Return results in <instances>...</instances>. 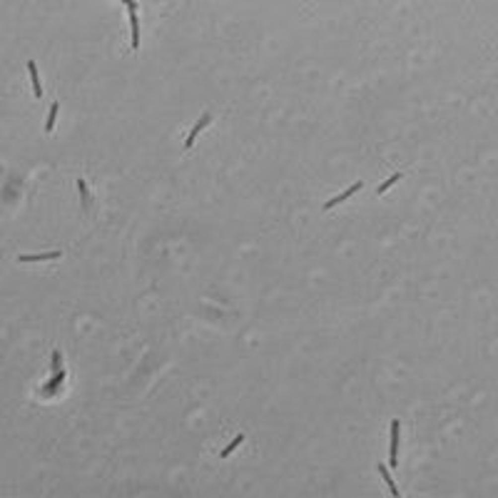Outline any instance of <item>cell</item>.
I'll list each match as a JSON object with an SVG mask.
<instances>
[{
    "label": "cell",
    "instance_id": "cell-1",
    "mask_svg": "<svg viewBox=\"0 0 498 498\" xmlns=\"http://www.w3.org/2000/svg\"><path fill=\"white\" fill-rule=\"evenodd\" d=\"M125 8H127V13H130V28H132V43H130V48L132 50H140V18H137V3L135 0H127L125 3Z\"/></svg>",
    "mask_w": 498,
    "mask_h": 498
},
{
    "label": "cell",
    "instance_id": "cell-2",
    "mask_svg": "<svg viewBox=\"0 0 498 498\" xmlns=\"http://www.w3.org/2000/svg\"><path fill=\"white\" fill-rule=\"evenodd\" d=\"M399 438H401V421L394 419L391 421V451H389V466L391 468L399 466Z\"/></svg>",
    "mask_w": 498,
    "mask_h": 498
},
{
    "label": "cell",
    "instance_id": "cell-3",
    "mask_svg": "<svg viewBox=\"0 0 498 498\" xmlns=\"http://www.w3.org/2000/svg\"><path fill=\"white\" fill-rule=\"evenodd\" d=\"M361 187H364V182H354L349 190H344V192H342V195H337L334 200H326V202H324V210H331V207H337V205L347 202V200H349V197H354V195H356Z\"/></svg>",
    "mask_w": 498,
    "mask_h": 498
},
{
    "label": "cell",
    "instance_id": "cell-4",
    "mask_svg": "<svg viewBox=\"0 0 498 498\" xmlns=\"http://www.w3.org/2000/svg\"><path fill=\"white\" fill-rule=\"evenodd\" d=\"M210 122H212V115H210V112H205V115H202V117H200V120H197V125H195V127H192V132H190V137H187V140H185V147H187V149H190V147H192V144H195V140H197V135H200V132H202V130H205V127H207V125H210Z\"/></svg>",
    "mask_w": 498,
    "mask_h": 498
},
{
    "label": "cell",
    "instance_id": "cell-5",
    "mask_svg": "<svg viewBox=\"0 0 498 498\" xmlns=\"http://www.w3.org/2000/svg\"><path fill=\"white\" fill-rule=\"evenodd\" d=\"M379 473H381V478H384V483L389 486V491H391V496L394 498H401V491H399V486L394 483V478H391V473H389V468L384 466V463H379Z\"/></svg>",
    "mask_w": 498,
    "mask_h": 498
},
{
    "label": "cell",
    "instance_id": "cell-6",
    "mask_svg": "<svg viewBox=\"0 0 498 498\" xmlns=\"http://www.w3.org/2000/svg\"><path fill=\"white\" fill-rule=\"evenodd\" d=\"M28 70H30V80H33V92H35V97H43V85H40L38 65H35L33 60H28Z\"/></svg>",
    "mask_w": 498,
    "mask_h": 498
},
{
    "label": "cell",
    "instance_id": "cell-7",
    "mask_svg": "<svg viewBox=\"0 0 498 498\" xmlns=\"http://www.w3.org/2000/svg\"><path fill=\"white\" fill-rule=\"evenodd\" d=\"M63 252H50V254H20L18 262H48V259H60Z\"/></svg>",
    "mask_w": 498,
    "mask_h": 498
},
{
    "label": "cell",
    "instance_id": "cell-8",
    "mask_svg": "<svg viewBox=\"0 0 498 498\" xmlns=\"http://www.w3.org/2000/svg\"><path fill=\"white\" fill-rule=\"evenodd\" d=\"M58 112H60V102H53V105H50V112H48L45 132H53V130H55V120H58Z\"/></svg>",
    "mask_w": 498,
    "mask_h": 498
},
{
    "label": "cell",
    "instance_id": "cell-9",
    "mask_svg": "<svg viewBox=\"0 0 498 498\" xmlns=\"http://www.w3.org/2000/svg\"><path fill=\"white\" fill-rule=\"evenodd\" d=\"M242 441H244V433H239V436H237V438H234V441H232L229 446H224L219 456H222V458H229V453H232V451H237V448L242 446Z\"/></svg>",
    "mask_w": 498,
    "mask_h": 498
},
{
    "label": "cell",
    "instance_id": "cell-10",
    "mask_svg": "<svg viewBox=\"0 0 498 498\" xmlns=\"http://www.w3.org/2000/svg\"><path fill=\"white\" fill-rule=\"evenodd\" d=\"M399 180H401V172H396V175H391V177H389V180H386V182H381V185H379V187H376V195H384V192H386V190H389V187H394V185H396V182H399Z\"/></svg>",
    "mask_w": 498,
    "mask_h": 498
},
{
    "label": "cell",
    "instance_id": "cell-11",
    "mask_svg": "<svg viewBox=\"0 0 498 498\" xmlns=\"http://www.w3.org/2000/svg\"><path fill=\"white\" fill-rule=\"evenodd\" d=\"M63 379H65V369H60V371H58V374L53 376V384H48V386H45L43 391H55V389H58V386L63 384Z\"/></svg>",
    "mask_w": 498,
    "mask_h": 498
},
{
    "label": "cell",
    "instance_id": "cell-12",
    "mask_svg": "<svg viewBox=\"0 0 498 498\" xmlns=\"http://www.w3.org/2000/svg\"><path fill=\"white\" fill-rule=\"evenodd\" d=\"M77 190H80V197H82V205L87 207V205H90V192H87V185H85V180H77Z\"/></svg>",
    "mask_w": 498,
    "mask_h": 498
},
{
    "label": "cell",
    "instance_id": "cell-13",
    "mask_svg": "<svg viewBox=\"0 0 498 498\" xmlns=\"http://www.w3.org/2000/svg\"><path fill=\"white\" fill-rule=\"evenodd\" d=\"M50 369H53V371H55V374H58V371H60V369H63V354H60V352H58V349H55V352H53V364H50Z\"/></svg>",
    "mask_w": 498,
    "mask_h": 498
}]
</instances>
